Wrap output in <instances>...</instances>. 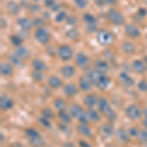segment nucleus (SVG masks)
I'll use <instances>...</instances> for the list:
<instances>
[{"label":"nucleus","mask_w":147,"mask_h":147,"mask_svg":"<svg viewBox=\"0 0 147 147\" xmlns=\"http://www.w3.org/2000/svg\"><path fill=\"white\" fill-rule=\"evenodd\" d=\"M97 106H98V110L101 114H103L108 120L110 121H115L117 119V114H116L115 111L111 108L110 104H109L108 100L104 97H100L98 99V103H97Z\"/></svg>","instance_id":"1"},{"label":"nucleus","mask_w":147,"mask_h":147,"mask_svg":"<svg viewBox=\"0 0 147 147\" xmlns=\"http://www.w3.org/2000/svg\"><path fill=\"white\" fill-rule=\"evenodd\" d=\"M70 114L73 118L79 121L80 124H87L89 122L86 111H84V108L78 104H73L70 106Z\"/></svg>","instance_id":"2"},{"label":"nucleus","mask_w":147,"mask_h":147,"mask_svg":"<svg viewBox=\"0 0 147 147\" xmlns=\"http://www.w3.org/2000/svg\"><path fill=\"white\" fill-rule=\"evenodd\" d=\"M96 39L100 45L102 46H109L113 44L114 42V35L107 30H99L96 34Z\"/></svg>","instance_id":"3"},{"label":"nucleus","mask_w":147,"mask_h":147,"mask_svg":"<svg viewBox=\"0 0 147 147\" xmlns=\"http://www.w3.org/2000/svg\"><path fill=\"white\" fill-rule=\"evenodd\" d=\"M34 38L40 44H47L50 41V34L45 28H38L34 32Z\"/></svg>","instance_id":"4"},{"label":"nucleus","mask_w":147,"mask_h":147,"mask_svg":"<svg viewBox=\"0 0 147 147\" xmlns=\"http://www.w3.org/2000/svg\"><path fill=\"white\" fill-rule=\"evenodd\" d=\"M107 18L111 23L116 26H121L125 23L124 16L116 9H110L107 13Z\"/></svg>","instance_id":"5"},{"label":"nucleus","mask_w":147,"mask_h":147,"mask_svg":"<svg viewBox=\"0 0 147 147\" xmlns=\"http://www.w3.org/2000/svg\"><path fill=\"white\" fill-rule=\"evenodd\" d=\"M57 54H58L59 58L62 61H69L72 59L74 53H73V49L70 46L63 44V45L59 46V48L57 49Z\"/></svg>","instance_id":"6"},{"label":"nucleus","mask_w":147,"mask_h":147,"mask_svg":"<svg viewBox=\"0 0 147 147\" xmlns=\"http://www.w3.org/2000/svg\"><path fill=\"white\" fill-rule=\"evenodd\" d=\"M141 114H142L141 110L136 104H130L125 109V115H127V117L132 121L138 120L141 117Z\"/></svg>","instance_id":"7"},{"label":"nucleus","mask_w":147,"mask_h":147,"mask_svg":"<svg viewBox=\"0 0 147 147\" xmlns=\"http://www.w3.org/2000/svg\"><path fill=\"white\" fill-rule=\"evenodd\" d=\"M76 64H77V66H79L80 69H82V70H86V69L89 68V58L87 55H85L84 53H82V52H79V53L76 55Z\"/></svg>","instance_id":"8"},{"label":"nucleus","mask_w":147,"mask_h":147,"mask_svg":"<svg viewBox=\"0 0 147 147\" xmlns=\"http://www.w3.org/2000/svg\"><path fill=\"white\" fill-rule=\"evenodd\" d=\"M125 32L127 36L132 37V38H136V37H138L140 35V30H138V28L136 27L134 25H131V24L125 26Z\"/></svg>","instance_id":"9"},{"label":"nucleus","mask_w":147,"mask_h":147,"mask_svg":"<svg viewBox=\"0 0 147 147\" xmlns=\"http://www.w3.org/2000/svg\"><path fill=\"white\" fill-rule=\"evenodd\" d=\"M110 82H111L110 78L107 77L106 75H101L100 78L98 79V80L96 82L95 86L98 87V88L101 89V90H104V89H106L109 85H110Z\"/></svg>","instance_id":"10"},{"label":"nucleus","mask_w":147,"mask_h":147,"mask_svg":"<svg viewBox=\"0 0 147 147\" xmlns=\"http://www.w3.org/2000/svg\"><path fill=\"white\" fill-rule=\"evenodd\" d=\"M17 24L18 26L20 27L24 32H28L30 28H32V22L30 20V19L26 18V17H23V18H19L17 20Z\"/></svg>","instance_id":"11"},{"label":"nucleus","mask_w":147,"mask_h":147,"mask_svg":"<svg viewBox=\"0 0 147 147\" xmlns=\"http://www.w3.org/2000/svg\"><path fill=\"white\" fill-rule=\"evenodd\" d=\"M14 105L13 100L7 95H2L0 97V107H1L2 110L7 111L9 109H11Z\"/></svg>","instance_id":"12"},{"label":"nucleus","mask_w":147,"mask_h":147,"mask_svg":"<svg viewBox=\"0 0 147 147\" xmlns=\"http://www.w3.org/2000/svg\"><path fill=\"white\" fill-rule=\"evenodd\" d=\"M60 73L64 78H66V79H71V78H73L74 76H75L76 69L74 68L72 65H65L61 68Z\"/></svg>","instance_id":"13"},{"label":"nucleus","mask_w":147,"mask_h":147,"mask_svg":"<svg viewBox=\"0 0 147 147\" xmlns=\"http://www.w3.org/2000/svg\"><path fill=\"white\" fill-rule=\"evenodd\" d=\"M94 69L98 71L99 73L106 75L109 72V65L106 61L104 60H97L95 64H94Z\"/></svg>","instance_id":"14"},{"label":"nucleus","mask_w":147,"mask_h":147,"mask_svg":"<svg viewBox=\"0 0 147 147\" xmlns=\"http://www.w3.org/2000/svg\"><path fill=\"white\" fill-rule=\"evenodd\" d=\"M101 75H103V74L99 73L98 71H96V70H95V69H92V70H88V71H87V72H86V75H85V77H86L87 79L90 80L92 84L95 85L96 82L98 80V79L100 78V76H101Z\"/></svg>","instance_id":"15"},{"label":"nucleus","mask_w":147,"mask_h":147,"mask_svg":"<svg viewBox=\"0 0 147 147\" xmlns=\"http://www.w3.org/2000/svg\"><path fill=\"white\" fill-rule=\"evenodd\" d=\"M79 85H80V88L82 89V91L87 92L91 89L92 84L86 77H80L79 80Z\"/></svg>","instance_id":"16"},{"label":"nucleus","mask_w":147,"mask_h":147,"mask_svg":"<svg viewBox=\"0 0 147 147\" xmlns=\"http://www.w3.org/2000/svg\"><path fill=\"white\" fill-rule=\"evenodd\" d=\"M146 65L143 61L141 60H136L132 63V70L137 74H144L146 71Z\"/></svg>","instance_id":"17"},{"label":"nucleus","mask_w":147,"mask_h":147,"mask_svg":"<svg viewBox=\"0 0 147 147\" xmlns=\"http://www.w3.org/2000/svg\"><path fill=\"white\" fill-rule=\"evenodd\" d=\"M119 79L121 82H122V84L125 85V87H131L134 84L131 77H129V75H127V73H121L119 76Z\"/></svg>","instance_id":"18"},{"label":"nucleus","mask_w":147,"mask_h":147,"mask_svg":"<svg viewBox=\"0 0 147 147\" xmlns=\"http://www.w3.org/2000/svg\"><path fill=\"white\" fill-rule=\"evenodd\" d=\"M64 94L68 97H73L78 93V87L74 84H67L64 86Z\"/></svg>","instance_id":"19"},{"label":"nucleus","mask_w":147,"mask_h":147,"mask_svg":"<svg viewBox=\"0 0 147 147\" xmlns=\"http://www.w3.org/2000/svg\"><path fill=\"white\" fill-rule=\"evenodd\" d=\"M78 132L80 136H84V137H90L92 134V131L90 129V127L87 125V124H80L77 127Z\"/></svg>","instance_id":"20"},{"label":"nucleus","mask_w":147,"mask_h":147,"mask_svg":"<svg viewBox=\"0 0 147 147\" xmlns=\"http://www.w3.org/2000/svg\"><path fill=\"white\" fill-rule=\"evenodd\" d=\"M32 68L34 71H38V72H44L46 70V64L44 61H42L41 59H34L32 62Z\"/></svg>","instance_id":"21"},{"label":"nucleus","mask_w":147,"mask_h":147,"mask_svg":"<svg viewBox=\"0 0 147 147\" xmlns=\"http://www.w3.org/2000/svg\"><path fill=\"white\" fill-rule=\"evenodd\" d=\"M49 86L53 89H57L60 86H62V80L59 79L57 76H52L48 79V82H47Z\"/></svg>","instance_id":"22"},{"label":"nucleus","mask_w":147,"mask_h":147,"mask_svg":"<svg viewBox=\"0 0 147 147\" xmlns=\"http://www.w3.org/2000/svg\"><path fill=\"white\" fill-rule=\"evenodd\" d=\"M86 113H87V117H88L89 122L97 123L100 121V114L98 113V111L94 110L93 108H88Z\"/></svg>","instance_id":"23"},{"label":"nucleus","mask_w":147,"mask_h":147,"mask_svg":"<svg viewBox=\"0 0 147 147\" xmlns=\"http://www.w3.org/2000/svg\"><path fill=\"white\" fill-rule=\"evenodd\" d=\"M8 60L12 66H15V67H22L24 65V59L20 58L16 54H12V55L8 56Z\"/></svg>","instance_id":"24"},{"label":"nucleus","mask_w":147,"mask_h":147,"mask_svg":"<svg viewBox=\"0 0 147 147\" xmlns=\"http://www.w3.org/2000/svg\"><path fill=\"white\" fill-rule=\"evenodd\" d=\"M58 117L63 124H70L72 122V115L70 114V112H67L66 110L59 111Z\"/></svg>","instance_id":"25"},{"label":"nucleus","mask_w":147,"mask_h":147,"mask_svg":"<svg viewBox=\"0 0 147 147\" xmlns=\"http://www.w3.org/2000/svg\"><path fill=\"white\" fill-rule=\"evenodd\" d=\"M84 102V105L86 106V107L93 108L94 106H96L97 103H98V99H97L96 96L92 95V94H89V95L85 96Z\"/></svg>","instance_id":"26"},{"label":"nucleus","mask_w":147,"mask_h":147,"mask_svg":"<svg viewBox=\"0 0 147 147\" xmlns=\"http://www.w3.org/2000/svg\"><path fill=\"white\" fill-rule=\"evenodd\" d=\"M0 72H1L2 76L8 77V76H11L12 74H13V67H12V65L10 63H1Z\"/></svg>","instance_id":"27"},{"label":"nucleus","mask_w":147,"mask_h":147,"mask_svg":"<svg viewBox=\"0 0 147 147\" xmlns=\"http://www.w3.org/2000/svg\"><path fill=\"white\" fill-rule=\"evenodd\" d=\"M6 8L7 11L9 12V14H11V15H17L19 11H20V6L14 1L8 2V4L6 5Z\"/></svg>","instance_id":"28"},{"label":"nucleus","mask_w":147,"mask_h":147,"mask_svg":"<svg viewBox=\"0 0 147 147\" xmlns=\"http://www.w3.org/2000/svg\"><path fill=\"white\" fill-rule=\"evenodd\" d=\"M122 50L127 54H134L136 52V46L129 41H125L122 44Z\"/></svg>","instance_id":"29"},{"label":"nucleus","mask_w":147,"mask_h":147,"mask_svg":"<svg viewBox=\"0 0 147 147\" xmlns=\"http://www.w3.org/2000/svg\"><path fill=\"white\" fill-rule=\"evenodd\" d=\"M28 142H30V146H32V147H43L44 144H45L43 138L40 136L37 137H34V138H30L28 139Z\"/></svg>","instance_id":"30"},{"label":"nucleus","mask_w":147,"mask_h":147,"mask_svg":"<svg viewBox=\"0 0 147 147\" xmlns=\"http://www.w3.org/2000/svg\"><path fill=\"white\" fill-rule=\"evenodd\" d=\"M15 54H16V55H18L20 58L25 59V58H27V57H28V55H30V51H28V49L26 48V47L19 46V47H17V49H16Z\"/></svg>","instance_id":"31"},{"label":"nucleus","mask_w":147,"mask_h":147,"mask_svg":"<svg viewBox=\"0 0 147 147\" xmlns=\"http://www.w3.org/2000/svg\"><path fill=\"white\" fill-rule=\"evenodd\" d=\"M54 107H55L58 111H61V110H66V107H67V103L66 101L64 100L62 98H57L54 100V103H53Z\"/></svg>","instance_id":"32"},{"label":"nucleus","mask_w":147,"mask_h":147,"mask_svg":"<svg viewBox=\"0 0 147 147\" xmlns=\"http://www.w3.org/2000/svg\"><path fill=\"white\" fill-rule=\"evenodd\" d=\"M117 136L118 138L120 139L121 141L123 142H127L129 141V131H125L124 129H118L117 131Z\"/></svg>","instance_id":"33"},{"label":"nucleus","mask_w":147,"mask_h":147,"mask_svg":"<svg viewBox=\"0 0 147 147\" xmlns=\"http://www.w3.org/2000/svg\"><path fill=\"white\" fill-rule=\"evenodd\" d=\"M102 132H103V134L104 136H111L113 134V132H114V127L111 124H105V125H103V127H102Z\"/></svg>","instance_id":"34"},{"label":"nucleus","mask_w":147,"mask_h":147,"mask_svg":"<svg viewBox=\"0 0 147 147\" xmlns=\"http://www.w3.org/2000/svg\"><path fill=\"white\" fill-rule=\"evenodd\" d=\"M10 41H11V43L13 44V45L19 47V46H22L23 38L18 34H13V35H11V36H10Z\"/></svg>","instance_id":"35"},{"label":"nucleus","mask_w":147,"mask_h":147,"mask_svg":"<svg viewBox=\"0 0 147 147\" xmlns=\"http://www.w3.org/2000/svg\"><path fill=\"white\" fill-rule=\"evenodd\" d=\"M26 134H27L28 138H34V137H37L39 136V132L38 130H36L35 129H32V127H30V129H28L26 130Z\"/></svg>","instance_id":"36"},{"label":"nucleus","mask_w":147,"mask_h":147,"mask_svg":"<svg viewBox=\"0 0 147 147\" xmlns=\"http://www.w3.org/2000/svg\"><path fill=\"white\" fill-rule=\"evenodd\" d=\"M32 79H34V80H35V82H42L44 79V76H43V74H42V72H38V71H34V72L32 73Z\"/></svg>","instance_id":"37"},{"label":"nucleus","mask_w":147,"mask_h":147,"mask_svg":"<svg viewBox=\"0 0 147 147\" xmlns=\"http://www.w3.org/2000/svg\"><path fill=\"white\" fill-rule=\"evenodd\" d=\"M67 17H68V15L65 11H59L55 17V21L57 23H62L63 21H65L66 19H67Z\"/></svg>","instance_id":"38"},{"label":"nucleus","mask_w":147,"mask_h":147,"mask_svg":"<svg viewBox=\"0 0 147 147\" xmlns=\"http://www.w3.org/2000/svg\"><path fill=\"white\" fill-rule=\"evenodd\" d=\"M138 140L142 143H147V129H140L139 130L138 136H137Z\"/></svg>","instance_id":"39"},{"label":"nucleus","mask_w":147,"mask_h":147,"mask_svg":"<svg viewBox=\"0 0 147 147\" xmlns=\"http://www.w3.org/2000/svg\"><path fill=\"white\" fill-rule=\"evenodd\" d=\"M67 36L71 39H77L79 37V32H78L76 28H71L70 30L67 32Z\"/></svg>","instance_id":"40"},{"label":"nucleus","mask_w":147,"mask_h":147,"mask_svg":"<svg viewBox=\"0 0 147 147\" xmlns=\"http://www.w3.org/2000/svg\"><path fill=\"white\" fill-rule=\"evenodd\" d=\"M84 21L86 24H93V23H96V19L94 17L93 15L89 13H86L84 15Z\"/></svg>","instance_id":"41"},{"label":"nucleus","mask_w":147,"mask_h":147,"mask_svg":"<svg viewBox=\"0 0 147 147\" xmlns=\"http://www.w3.org/2000/svg\"><path fill=\"white\" fill-rule=\"evenodd\" d=\"M38 121H39L40 124L43 125L44 127H46V129H49V127H51V122L49 121V119H47V118H45V117H43V116H42V117L39 118Z\"/></svg>","instance_id":"42"},{"label":"nucleus","mask_w":147,"mask_h":147,"mask_svg":"<svg viewBox=\"0 0 147 147\" xmlns=\"http://www.w3.org/2000/svg\"><path fill=\"white\" fill-rule=\"evenodd\" d=\"M137 87H138V89L142 92H146L147 91V80H142L140 82H138V84H137Z\"/></svg>","instance_id":"43"},{"label":"nucleus","mask_w":147,"mask_h":147,"mask_svg":"<svg viewBox=\"0 0 147 147\" xmlns=\"http://www.w3.org/2000/svg\"><path fill=\"white\" fill-rule=\"evenodd\" d=\"M32 25H34L35 27L38 28H44V21L43 19L41 18H35L34 21H32Z\"/></svg>","instance_id":"44"},{"label":"nucleus","mask_w":147,"mask_h":147,"mask_svg":"<svg viewBox=\"0 0 147 147\" xmlns=\"http://www.w3.org/2000/svg\"><path fill=\"white\" fill-rule=\"evenodd\" d=\"M75 4L80 9H84L87 6V0H74Z\"/></svg>","instance_id":"45"},{"label":"nucleus","mask_w":147,"mask_h":147,"mask_svg":"<svg viewBox=\"0 0 147 147\" xmlns=\"http://www.w3.org/2000/svg\"><path fill=\"white\" fill-rule=\"evenodd\" d=\"M139 130H140V129H138V127H130V129H129V136H131V137H137V136H138V134H139Z\"/></svg>","instance_id":"46"},{"label":"nucleus","mask_w":147,"mask_h":147,"mask_svg":"<svg viewBox=\"0 0 147 147\" xmlns=\"http://www.w3.org/2000/svg\"><path fill=\"white\" fill-rule=\"evenodd\" d=\"M42 116L47 118V119H51V118H53V113L49 108H45L42 110Z\"/></svg>","instance_id":"47"},{"label":"nucleus","mask_w":147,"mask_h":147,"mask_svg":"<svg viewBox=\"0 0 147 147\" xmlns=\"http://www.w3.org/2000/svg\"><path fill=\"white\" fill-rule=\"evenodd\" d=\"M97 24L93 23V24H87L86 25V30L88 32H95L97 30Z\"/></svg>","instance_id":"48"},{"label":"nucleus","mask_w":147,"mask_h":147,"mask_svg":"<svg viewBox=\"0 0 147 147\" xmlns=\"http://www.w3.org/2000/svg\"><path fill=\"white\" fill-rule=\"evenodd\" d=\"M66 22H67L68 25L74 26L76 23H77V19H76L75 16H68L67 19H66Z\"/></svg>","instance_id":"49"},{"label":"nucleus","mask_w":147,"mask_h":147,"mask_svg":"<svg viewBox=\"0 0 147 147\" xmlns=\"http://www.w3.org/2000/svg\"><path fill=\"white\" fill-rule=\"evenodd\" d=\"M30 10L32 12V13H36L40 10V6L36 3H32V5H30Z\"/></svg>","instance_id":"50"},{"label":"nucleus","mask_w":147,"mask_h":147,"mask_svg":"<svg viewBox=\"0 0 147 147\" xmlns=\"http://www.w3.org/2000/svg\"><path fill=\"white\" fill-rule=\"evenodd\" d=\"M55 0H44V4H45L46 7H48V8H52L54 5H55Z\"/></svg>","instance_id":"51"},{"label":"nucleus","mask_w":147,"mask_h":147,"mask_svg":"<svg viewBox=\"0 0 147 147\" xmlns=\"http://www.w3.org/2000/svg\"><path fill=\"white\" fill-rule=\"evenodd\" d=\"M137 14H138L139 16H140V18H144L146 16V14H147V11H146V9H139L138 11H137Z\"/></svg>","instance_id":"52"},{"label":"nucleus","mask_w":147,"mask_h":147,"mask_svg":"<svg viewBox=\"0 0 147 147\" xmlns=\"http://www.w3.org/2000/svg\"><path fill=\"white\" fill-rule=\"evenodd\" d=\"M142 124L145 127V129H147V109L144 110V118H143V121H142Z\"/></svg>","instance_id":"53"},{"label":"nucleus","mask_w":147,"mask_h":147,"mask_svg":"<svg viewBox=\"0 0 147 147\" xmlns=\"http://www.w3.org/2000/svg\"><path fill=\"white\" fill-rule=\"evenodd\" d=\"M79 143H80V147H91V145L88 143V142H86V141H84V140H80Z\"/></svg>","instance_id":"54"},{"label":"nucleus","mask_w":147,"mask_h":147,"mask_svg":"<svg viewBox=\"0 0 147 147\" xmlns=\"http://www.w3.org/2000/svg\"><path fill=\"white\" fill-rule=\"evenodd\" d=\"M60 8H61V5H60V4L55 3V5L52 7L51 10L53 11V12H59V11H60Z\"/></svg>","instance_id":"55"},{"label":"nucleus","mask_w":147,"mask_h":147,"mask_svg":"<svg viewBox=\"0 0 147 147\" xmlns=\"http://www.w3.org/2000/svg\"><path fill=\"white\" fill-rule=\"evenodd\" d=\"M1 28H5L6 27H7V23H6V20L4 19L3 17H1Z\"/></svg>","instance_id":"56"},{"label":"nucleus","mask_w":147,"mask_h":147,"mask_svg":"<svg viewBox=\"0 0 147 147\" xmlns=\"http://www.w3.org/2000/svg\"><path fill=\"white\" fill-rule=\"evenodd\" d=\"M63 147H76V146L73 142H66V143L63 145Z\"/></svg>","instance_id":"57"},{"label":"nucleus","mask_w":147,"mask_h":147,"mask_svg":"<svg viewBox=\"0 0 147 147\" xmlns=\"http://www.w3.org/2000/svg\"><path fill=\"white\" fill-rule=\"evenodd\" d=\"M105 4H114L116 2V0H104Z\"/></svg>","instance_id":"58"},{"label":"nucleus","mask_w":147,"mask_h":147,"mask_svg":"<svg viewBox=\"0 0 147 147\" xmlns=\"http://www.w3.org/2000/svg\"><path fill=\"white\" fill-rule=\"evenodd\" d=\"M144 63H145V65L147 67V57H145V59H144Z\"/></svg>","instance_id":"59"},{"label":"nucleus","mask_w":147,"mask_h":147,"mask_svg":"<svg viewBox=\"0 0 147 147\" xmlns=\"http://www.w3.org/2000/svg\"><path fill=\"white\" fill-rule=\"evenodd\" d=\"M34 1H37V0H34Z\"/></svg>","instance_id":"60"}]
</instances>
